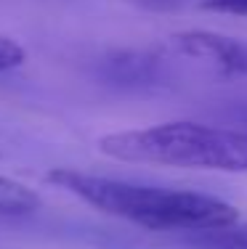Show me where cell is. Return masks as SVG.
Instances as JSON below:
<instances>
[{
    "label": "cell",
    "mask_w": 247,
    "mask_h": 249,
    "mask_svg": "<svg viewBox=\"0 0 247 249\" xmlns=\"http://www.w3.org/2000/svg\"><path fill=\"white\" fill-rule=\"evenodd\" d=\"M56 188L77 196L80 201L101 210L104 215L120 217L125 223L149 231H202L223 228L239 220L234 204L210 194L184 191V188L146 186L122 178L91 175L69 167H56L48 173Z\"/></svg>",
    "instance_id": "1"
},
{
    "label": "cell",
    "mask_w": 247,
    "mask_h": 249,
    "mask_svg": "<svg viewBox=\"0 0 247 249\" xmlns=\"http://www.w3.org/2000/svg\"><path fill=\"white\" fill-rule=\"evenodd\" d=\"M98 151L120 162L247 173V133L199 122H162L98 138Z\"/></svg>",
    "instance_id": "2"
},
{
    "label": "cell",
    "mask_w": 247,
    "mask_h": 249,
    "mask_svg": "<svg viewBox=\"0 0 247 249\" xmlns=\"http://www.w3.org/2000/svg\"><path fill=\"white\" fill-rule=\"evenodd\" d=\"M173 48L181 56L197 58L226 74L247 77V40L208 29H186L173 35Z\"/></svg>",
    "instance_id": "3"
},
{
    "label": "cell",
    "mask_w": 247,
    "mask_h": 249,
    "mask_svg": "<svg viewBox=\"0 0 247 249\" xmlns=\"http://www.w3.org/2000/svg\"><path fill=\"white\" fill-rule=\"evenodd\" d=\"M40 207V196L24 183L0 175V215H29Z\"/></svg>",
    "instance_id": "4"
},
{
    "label": "cell",
    "mask_w": 247,
    "mask_h": 249,
    "mask_svg": "<svg viewBox=\"0 0 247 249\" xmlns=\"http://www.w3.org/2000/svg\"><path fill=\"white\" fill-rule=\"evenodd\" d=\"M191 247L197 249H247V223H231L223 228L194 233Z\"/></svg>",
    "instance_id": "5"
},
{
    "label": "cell",
    "mask_w": 247,
    "mask_h": 249,
    "mask_svg": "<svg viewBox=\"0 0 247 249\" xmlns=\"http://www.w3.org/2000/svg\"><path fill=\"white\" fill-rule=\"evenodd\" d=\"M24 64V48L16 40L0 35V72H8Z\"/></svg>",
    "instance_id": "6"
},
{
    "label": "cell",
    "mask_w": 247,
    "mask_h": 249,
    "mask_svg": "<svg viewBox=\"0 0 247 249\" xmlns=\"http://www.w3.org/2000/svg\"><path fill=\"white\" fill-rule=\"evenodd\" d=\"M202 8L218 11V14H234L247 19V0H202Z\"/></svg>",
    "instance_id": "7"
}]
</instances>
